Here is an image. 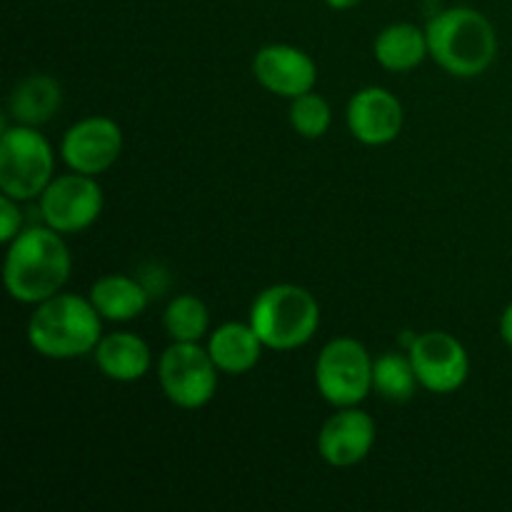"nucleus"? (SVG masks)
<instances>
[{
	"label": "nucleus",
	"mask_w": 512,
	"mask_h": 512,
	"mask_svg": "<svg viewBox=\"0 0 512 512\" xmlns=\"http://www.w3.org/2000/svg\"><path fill=\"white\" fill-rule=\"evenodd\" d=\"M73 270V258L58 230L28 228L8 245L3 265L5 290L25 305H38L63 293Z\"/></svg>",
	"instance_id": "f257e3e1"
},
{
	"label": "nucleus",
	"mask_w": 512,
	"mask_h": 512,
	"mask_svg": "<svg viewBox=\"0 0 512 512\" xmlns=\"http://www.w3.org/2000/svg\"><path fill=\"white\" fill-rule=\"evenodd\" d=\"M103 315L90 298L58 293L35 305L28 320V343L50 360H73L95 353L103 338Z\"/></svg>",
	"instance_id": "f03ea898"
},
{
	"label": "nucleus",
	"mask_w": 512,
	"mask_h": 512,
	"mask_svg": "<svg viewBox=\"0 0 512 512\" xmlns=\"http://www.w3.org/2000/svg\"><path fill=\"white\" fill-rule=\"evenodd\" d=\"M430 58L455 78H478L498 55V33L475 8L440 10L425 28Z\"/></svg>",
	"instance_id": "7ed1b4c3"
},
{
	"label": "nucleus",
	"mask_w": 512,
	"mask_h": 512,
	"mask_svg": "<svg viewBox=\"0 0 512 512\" xmlns=\"http://www.w3.org/2000/svg\"><path fill=\"white\" fill-rule=\"evenodd\" d=\"M250 325L265 348L280 353L303 348L320 328V305L315 295L300 285H270L253 300Z\"/></svg>",
	"instance_id": "20e7f679"
},
{
	"label": "nucleus",
	"mask_w": 512,
	"mask_h": 512,
	"mask_svg": "<svg viewBox=\"0 0 512 512\" xmlns=\"http://www.w3.org/2000/svg\"><path fill=\"white\" fill-rule=\"evenodd\" d=\"M55 155L33 125H13L0 135V193L28 203L43 195L53 180Z\"/></svg>",
	"instance_id": "39448f33"
},
{
	"label": "nucleus",
	"mask_w": 512,
	"mask_h": 512,
	"mask_svg": "<svg viewBox=\"0 0 512 512\" xmlns=\"http://www.w3.org/2000/svg\"><path fill=\"white\" fill-rule=\"evenodd\" d=\"M373 363L375 360L360 340H330L315 363L318 393L333 408H355L373 390Z\"/></svg>",
	"instance_id": "423d86ee"
},
{
	"label": "nucleus",
	"mask_w": 512,
	"mask_h": 512,
	"mask_svg": "<svg viewBox=\"0 0 512 512\" xmlns=\"http://www.w3.org/2000/svg\"><path fill=\"white\" fill-rule=\"evenodd\" d=\"M218 365L200 343H173L158 363L165 398L183 410L205 408L218 393Z\"/></svg>",
	"instance_id": "0eeeda50"
},
{
	"label": "nucleus",
	"mask_w": 512,
	"mask_h": 512,
	"mask_svg": "<svg viewBox=\"0 0 512 512\" xmlns=\"http://www.w3.org/2000/svg\"><path fill=\"white\" fill-rule=\"evenodd\" d=\"M38 200L43 223L60 235L83 233L103 213V190L98 180L75 170L50 180Z\"/></svg>",
	"instance_id": "6e6552de"
},
{
	"label": "nucleus",
	"mask_w": 512,
	"mask_h": 512,
	"mask_svg": "<svg viewBox=\"0 0 512 512\" xmlns=\"http://www.w3.org/2000/svg\"><path fill=\"white\" fill-rule=\"evenodd\" d=\"M420 388L435 395H450L465 385L470 375V358L455 335L430 330L415 338L408 350Z\"/></svg>",
	"instance_id": "1a4fd4ad"
},
{
	"label": "nucleus",
	"mask_w": 512,
	"mask_h": 512,
	"mask_svg": "<svg viewBox=\"0 0 512 512\" xmlns=\"http://www.w3.org/2000/svg\"><path fill=\"white\" fill-rule=\"evenodd\" d=\"M123 153V130L115 120L93 115L70 125L60 143V155L70 170L83 175H103Z\"/></svg>",
	"instance_id": "9d476101"
},
{
	"label": "nucleus",
	"mask_w": 512,
	"mask_h": 512,
	"mask_svg": "<svg viewBox=\"0 0 512 512\" xmlns=\"http://www.w3.org/2000/svg\"><path fill=\"white\" fill-rule=\"evenodd\" d=\"M253 75L268 93L293 100L315 90L318 65L295 45L273 43L255 53Z\"/></svg>",
	"instance_id": "9b49d317"
},
{
	"label": "nucleus",
	"mask_w": 512,
	"mask_h": 512,
	"mask_svg": "<svg viewBox=\"0 0 512 512\" xmlns=\"http://www.w3.org/2000/svg\"><path fill=\"white\" fill-rule=\"evenodd\" d=\"M378 428L368 413L355 408H338L330 415L318 435V453L333 468H353L363 463L373 450Z\"/></svg>",
	"instance_id": "f8f14e48"
},
{
	"label": "nucleus",
	"mask_w": 512,
	"mask_h": 512,
	"mask_svg": "<svg viewBox=\"0 0 512 512\" xmlns=\"http://www.w3.org/2000/svg\"><path fill=\"white\" fill-rule=\"evenodd\" d=\"M405 123L403 103L390 90L370 85L358 90L348 103V128L363 145H388Z\"/></svg>",
	"instance_id": "ddd939ff"
},
{
	"label": "nucleus",
	"mask_w": 512,
	"mask_h": 512,
	"mask_svg": "<svg viewBox=\"0 0 512 512\" xmlns=\"http://www.w3.org/2000/svg\"><path fill=\"white\" fill-rule=\"evenodd\" d=\"M95 363L105 378L115 383H135L145 378L153 365L148 343L133 333H108L95 348Z\"/></svg>",
	"instance_id": "4468645a"
},
{
	"label": "nucleus",
	"mask_w": 512,
	"mask_h": 512,
	"mask_svg": "<svg viewBox=\"0 0 512 512\" xmlns=\"http://www.w3.org/2000/svg\"><path fill=\"white\" fill-rule=\"evenodd\" d=\"M263 340L253 330V325L245 323H225L210 333L208 353L215 360L220 373L225 375H245L260 363L263 355Z\"/></svg>",
	"instance_id": "2eb2a0df"
},
{
	"label": "nucleus",
	"mask_w": 512,
	"mask_h": 512,
	"mask_svg": "<svg viewBox=\"0 0 512 512\" xmlns=\"http://www.w3.org/2000/svg\"><path fill=\"white\" fill-rule=\"evenodd\" d=\"M90 303L95 305L103 320L128 323L140 318L150 303V293L140 280L128 275H105L90 288Z\"/></svg>",
	"instance_id": "dca6fc26"
},
{
	"label": "nucleus",
	"mask_w": 512,
	"mask_h": 512,
	"mask_svg": "<svg viewBox=\"0 0 512 512\" xmlns=\"http://www.w3.org/2000/svg\"><path fill=\"white\" fill-rule=\"evenodd\" d=\"M375 60L390 73H410L430 55L428 35L413 23H393L373 43Z\"/></svg>",
	"instance_id": "f3484780"
},
{
	"label": "nucleus",
	"mask_w": 512,
	"mask_h": 512,
	"mask_svg": "<svg viewBox=\"0 0 512 512\" xmlns=\"http://www.w3.org/2000/svg\"><path fill=\"white\" fill-rule=\"evenodd\" d=\"M60 103H63V90L58 80L50 75H28L10 93V115L15 123L38 128L58 113Z\"/></svg>",
	"instance_id": "a211bd4d"
},
{
	"label": "nucleus",
	"mask_w": 512,
	"mask_h": 512,
	"mask_svg": "<svg viewBox=\"0 0 512 512\" xmlns=\"http://www.w3.org/2000/svg\"><path fill=\"white\" fill-rule=\"evenodd\" d=\"M163 328L173 343H200L208 335V305L195 295H178L163 313Z\"/></svg>",
	"instance_id": "6ab92c4d"
},
{
	"label": "nucleus",
	"mask_w": 512,
	"mask_h": 512,
	"mask_svg": "<svg viewBox=\"0 0 512 512\" xmlns=\"http://www.w3.org/2000/svg\"><path fill=\"white\" fill-rule=\"evenodd\" d=\"M420 380L415 375L410 355L385 353L373 363V390L393 403H408L418 390Z\"/></svg>",
	"instance_id": "aec40b11"
},
{
	"label": "nucleus",
	"mask_w": 512,
	"mask_h": 512,
	"mask_svg": "<svg viewBox=\"0 0 512 512\" xmlns=\"http://www.w3.org/2000/svg\"><path fill=\"white\" fill-rule=\"evenodd\" d=\"M290 125H293L300 138L318 140L333 125V110H330L328 100L323 95L310 90L300 98H293V103H290Z\"/></svg>",
	"instance_id": "412c9836"
},
{
	"label": "nucleus",
	"mask_w": 512,
	"mask_h": 512,
	"mask_svg": "<svg viewBox=\"0 0 512 512\" xmlns=\"http://www.w3.org/2000/svg\"><path fill=\"white\" fill-rule=\"evenodd\" d=\"M23 230V213H20V200L10 195H0V243L10 245Z\"/></svg>",
	"instance_id": "4be33fe9"
},
{
	"label": "nucleus",
	"mask_w": 512,
	"mask_h": 512,
	"mask_svg": "<svg viewBox=\"0 0 512 512\" xmlns=\"http://www.w3.org/2000/svg\"><path fill=\"white\" fill-rule=\"evenodd\" d=\"M500 338L505 340L508 348H512V303L505 308L503 318H500Z\"/></svg>",
	"instance_id": "5701e85b"
},
{
	"label": "nucleus",
	"mask_w": 512,
	"mask_h": 512,
	"mask_svg": "<svg viewBox=\"0 0 512 512\" xmlns=\"http://www.w3.org/2000/svg\"><path fill=\"white\" fill-rule=\"evenodd\" d=\"M363 0H325V5L333 10H353L355 5H360Z\"/></svg>",
	"instance_id": "b1692460"
}]
</instances>
